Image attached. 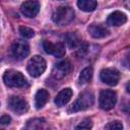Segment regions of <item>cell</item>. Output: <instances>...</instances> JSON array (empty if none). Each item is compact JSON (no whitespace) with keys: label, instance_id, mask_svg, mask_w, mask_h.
I'll return each instance as SVG.
<instances>
[{"label":"cell","instance_id":"cell-1","mask_svg":"<svg viewBox=\"0 0 130 130\" xmlns=\"http://www.w3.org/2000/svg\"><path fill=\"white\" fill-rule=\"evenodd\" d=\"M74 18V10L70 6L58 7L52 15V19L59 25H66L70 23Z\"/></svg>","mask_w":130,"mask_h":130},{"label":"cell","instance_id":"cell-2","mask_svg":"<svg viewBox=\"0 0 130 130\" xmlns=\"http://www.w3.org/2000/svg\"><path fill=\"white\" fill-rule=\"evenodd\" d=\"M3 81L9 87H23L27 84L26 78L15 70H7L3 75Z\"/></svg>","mask_w":130,"mask_h":130},{"label":"cell","instance_id":"cell-3","mask_svg":"<svg viewBox=\"0 0 130 130\" xmlns=\"http://www.w3.org/2000/svg\"><path fill=\"white\" fill-rule=\"evenodd\" d=\"M94 102V96L92 92L90 91H84L79 94L77 100L73 103V105L70 107L68 112H79V111H84L88 109L89 107L92 106Z\"/></svg>","mask_w":130,"mask_h":130},{"label":"cell","instance_id":"cell-4","mask_svg":"<svg viewBox=\"0 0 130 130\" xmlns=\"http://www.w3.org/2000/svg\"><path fill=\"white\" fill-rule=\"evenodd\" d=\"M46 69V61L43 57L36 55L27 63V71L32 77H38L44 73Z\"/></svg>","mask_w":130,"mask_h":130},{"label":"cell","instance_id":"cell-5","mask_svg":"<svg viewBox=\"0 0 130 130\" xmlns=\"http://www.w3.org/2000/svg\"><path fill=\"white\" fill-rule=\"evenodd\" d=\"M117 102V94L110 89L102 90L100 93V106L104 110H111Z\"/></svg>","mask_w":130,"mask_h":130},{"label":"cell","instance_id":"cell-6","mask_svg":"<svg viewBox=\"0 0 130 130\" xmlns=\"http://www.w3.org/2000/svg\"><path fill=\"white\" fill-rule=\"evenodd\" d=\"M8 107L11 111H13L18 115L24 114L28 111L27 102L20 96H11L8 100Z\"/></svg>","mask_w":130,"mask_h":130},{"label":"cell","instance_id":"cell-7","mask_svg":"<svg viewBox=\"0 0 130 130\" xmlns=\"http://www.w3.org/2000/svg\"><path fill=\"white\" fill-rule=\"evenodd\" d=\"M11 53L16 60H22L29 54V46L24 41H15L11 46Z\"/></svg>","mask_w":130,"mask_h":130},{"label":"cell","instance_id":"cell-8","mask_svg":"<svg viewBox=\"0 0 130 130\" xmlns=\"http://www.w3.org/2000/svg\"><path fill=\"white\" fill-rule=\"evenodd\" d=\"M43 48L46 53L53 55L57 58L63 57L65 55V46L62 43H52L50 41H44L43 42Z\"/></svg>","mask_w":130,"mask_h":130},{"label":"cell","instance_id":"cell-9","mask_svg":"<svg viewBox=\"0 0 130 130\" xmlns=\"http://www.w3.org/2000/svg\"><path fill=\"white\" fill-rule=\"evenodd\" d=\"M100 78L103 82L109 85H116L120 79V74L118 70L114 68H105L100 73Z\"/></svg>","mask_w":130,"mask_h":130},{"label":"cell","instance_id":"cell-10","mask_svg":"<svg viewBox=\"0 0 130 130\" xmlns=\"http://www.w3.org/2000/svg\"><path fill=\"white\" fill-rule=\"evenodd\" d=\"M71 70H72V65L69 61H67V60L61 61L53 67L52 75L56 79H61V78L65 77L66 75H68L71 72Z\"/></svg>","mask_w":130,"mask_h":130},{"label":"cell","instance_id":"cell-11","mask_svg":"<svg viewBox=\"0 0 130 130\" xmlns=\"http://www.w3.org/2000/svg\"><path fill=\"white\" fill-rule=\"evenodd\" d=\"M40 3L37 0H26L20 6L21 13L26 17H34L39 13Z\"/></svg>","mask_w":130,"mask_h":130},{"label":"cell","instance_id":"cell-12","mask_svg":"<svg viewBox=\"0 0 130 130\" xmlns=\"http://www.w3.org/2000/svg\"><path fill=\"white\" fill-rule=\"evenodd\" d=\"M127 21V16L121 11H114L107 19V23L112 26H120Z\"/></svg>","mask_w":130,"mask_h":130},{"label":"cell","instance_id":"cell-13","mask_svg":"<svg viewBox=\"0 0 130 130\" xmlns=\"http://www.w3.org/2000/svg\"><path fill=\"white\" fill-rule=\"evenodd\" d=\"M88 32L91 37L95 38V39H101V38H105L106 36L109 35L108 29L103 25V24H96V23H92L91 25H89L88 27Z\"/></svg>","mask_w":130,"mask_h":130},{"label":"cell","instance_id":"cell-14","mask_svg":"<svg viewBox=\"0 0 130 130\" xmlns=\"http://www.w3.org/2000/svg\"><path fill=\"white\" fill-rule=\"evenodd\" d=\"M72 96V90L71 88H64L62 89L55 98V104L58 106V107H62L64 105H66Z\"/></svg>","mask_w":130,"mask_h":130},{"label":"cell","instance_id":"cell-15","mask_svg":"<svg viewBox=\"0 0 130 130\" xmlns=\"http://www.w3.org/2000/svg\"><path fill=\"white\" fill-rule=\"evenodd\" d=\"M49 100V92L46 89H39L35 95V106L37 109L43 108Z\"/></svg>","mask_w":130,"mask_h":130},{"label":"cell","instance_id":"cell-16","mask_svg":"<svg viewBox=\"0 0 130 130\" xmlns=\"http://www.w3.org/2000/svg\"><path fill=\"white\" fill-rule=\"evenodd\" d=\"M77 5L82 11L90 12L96 8L98 3L95 0H77Z\"/></svg>","mask_w":130,"mask_h":130},{"label":"cell","instance_id":"cell-17","mask_svg":"<svg viewBox=\"0 0 130 130\" xmlns=\"http://www.w3.org/2000/svg\"><path fill=\"white\" fill-rule=\"evenodd\" d=\"M66 39V43L68 45L69 48H75L80 44V38L78 37V35L76 32H69L66 35L65 37Z\"/></svg>","mask_w":130,"mask_h":130},{"label":"cell","instance_id":"cell-18","mask_svg":"<svg viewBox=\"0 0 130 130\" xmlns=\"http://www.w3.org/2000/svg\"><path fill=\"white\" fill-rule=\"evenodd\" d=\"M92 77V68L91 67H86L84 68L79 76V81L80 83H87Z\"/></svg>","mask_w":130,"mask_h":130},{"label":"cell","instance_id":"cell-19","mask_svg":"<svg viewBox=\"0 0 130 130\" xmlns=\"http://www.w3.org/2000/svg\"><path fill=\"white\" fill-rule=\"evenodd\" d=\"M45 123L44 119H40V118H36V119H31L27 122L26 124V128L27 129H39L42 127V125Z\"/></svg>","mask_w":130,"mask_h":130},{"label":"cell","instance_id":"cell-20","mask_svg":"<svg viewBox=\"0 0 130 130\" xmlns=\"http://www.w3.org/2000/svg\"><path fill=\"white\" fill-rule=\"evenodd\" d=\"M18 30H19L20 36L25 38V39H30V38H32L35 36V31L31 28L27 27V26H20Z\"/></svg>","mask_w":130,"mask_h":130},{"label":"cell","instance_id":"cell-21","mask_svg":"<svg viewBox=\"0 0 130 130\" xmlns=\"http://www.w3.org/2000/svg\"><path fill=\"white\" fill-rule=\"evenodd\" d=\"M105 128L111 129V130H120V129H123V125L119 121H114V122H110L109 124H107Z\"/></svg>","mask_w":130,"mask_h":130},{"label":"cell","instance_id":"cell-22","mask_svg":"<svg viewBox=\"0 0 130 130\" xmlns=\"http://www.w3.org/2000/svg\"><path fill=\"white\" fill-rule=\"evenodd\" d=\"M92 127V123L90 119H84L79 125L76 126V129H90Z\"/></svg>","mask_w":130,"mask_h":130},{"label":"cell","instance_id":"cell-23","mask_svg":"<svg viewBox=\"0 0 130 130\" xmlns=\"http://www.w3.org/2000/svg\"><path fill=\"white\" fill-rule=\"evenodd\" d=\"M10 121H11V118L8 115H3L0 117V124L1 125H7L10 123Z\"/></svg>","mask_w":130,"mask_h":130}]
</instances>
